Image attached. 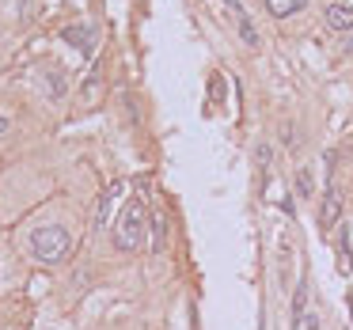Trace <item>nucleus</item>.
<instances>
[{
	"label": "nucleus",
	"mask_w": 353,
	"mask_h": 330,
	"mask_svg": "<svg viewBox=\"0 0 353 330\" xmlns=\"http://www.w3.org/2000/svg\"><path fill=\"white\" fill-rule=\"evenodd\" d=\"M69 247H72V236L61 228V224H39V228L31 231V254L39 262H46V266L65 262Z\"/></svg>",
	"instance_id": "1"
},
{
	"label": "nucleus",
	"mask_w": 353,
	"mask_h": 330,
	"mask_svg": "<svg viewBox=\"0 0 353 330\" xmlns=\"http://www.w3.org/2000/svg\"><path fill=\"white\" fill-rule=\"evenodd\" d=\"M145 231H148V213H145V201L133 198L130 205L122 209L118 216V228H114V247L118 251H137L145 243Z\"/></svg>",
	"instance_id": "2"
},
{
	"label": "nucleus",
	"mask_w": 353,
	"mask_h": 330,
	"mask_svg": "<svg viewBox=\"0 0 353 330\" xmlns=\"http://www.w3.org/2000/svg\"><path fill=\"white\" fill-rule=\"evenodd\" d=\"M342 205H345L342 190H338V186H330V190L323 194V205H319V228L323 231H330L338 220H342Z\"/></svg>",
	"instance_id": "3"
},
{
	"label": "nucleus",
	"mask_w": 353,
	"mask_h": 330,
	"mask_svg": "<svg viewBox=\"0 0 353 330\" xmlns=\"http://www.w3.org/2000/svg\"><path fill=\"white\" fill-rule=\"evenodd\" d=\"M323 19H327V27H330V31L345 34V31L353 27V8H350V4H338V0H334V4H327Z\"/></svg>",
	"instance_id": "4"
},
{
	"label": "nucleus",
	"mask_w": 353,
	"mask_h": 330,
	"mask_svg": "<svg viewBox=\"0 0 353 330\" xmlns=\"http://www.w3.org/2000/svg\"><path fill=\"white\" fill-rule=\"evenodd\" d=\"M304 8H307V0H266V12L277 16V19H289V16H296V12H304Z\"/></svg>",
	"instance_id": "5"
},
{
	"label": "nucleus",
	"mask_w": 353,
	"mask_h": 330,
	"mask_svg": "<svg viewBox=\"0 0 353 330\" xmlns=\"http://www.w3.org/2000/svg\"><path fill=\"white\" fill-rule=\"evenodd\" d=\"M65 42H72L77 50L92 54V46H95V31H92V27H65Z\"/></svg>",
	"instance_id": "6"
},
{
	"label": "nucleus",
	"mask_w": 353,
	"mask_h": 330,
	"mask_svg": "<svg viewBox=\"0 0 353 330\" xmlns=\"http://www.w3.org/2000/svg\"><path fill=\"white\" fill-rule=\"evenodd\" d=\"M338 254H342V266H353V220L338 228Z\"/></svg>",
	"instance_id": "7"
},
{
	"label": "nucleus",
	"mask_w": 353,
	"mask_h": 330,
	"mask_svg": "<svg viewBox=\"0 0 353 330\" xmlns=\"http://www.w3.org/2000/svg\"><path fill=\"white\" fill-rule=\"evenodd\" d=\"M122 194V183H110V190L99 198V213H95V228H103L107 224V216H110V205H114V198Z\"/></svg>",
	"instance_id": "8"
},
{
	"label": "nucleus",
	"mask_w": 353,
	"mask_h": 330,
	"mask_svg": "<svg viewBox=\"0 0 353 330\" xmlns=\"http://www.w3.org/2000/svg\"><path fill=\"white\" fill-rule=\"evenodd\" d=\"M312 194H315L312 167H300V171H296V198H312Z\"/></svg>",
	"instance_id": "9"
},
{
	"label": "nucleus",
	"mask_w": 353,
	"mask_h": 330,
	"mask_svg": "<svg viewBox=\"0 0 353 330\" xmlns=\"http://www.w3.org/2000/svg\"><path fill=\"white\" fill-rule=\"evenodd\" d=\"M304 304H307V285L300 281L296 285V300H292V330L300 327V319H304Z\"/></svg>",
	"instance_id": "10"
},
{
	"label": "nucleus",
	"mask_w": 353,
	"mask_h": 330,
	"mask_svg": "<svg viewBox=\"0 0 353 330\" xmlns=\"http://www.w3.org/2000/svg\"><path fill=\"white\" fill-rule=\"evenodd\" d=\"M163 243H168V220L152 216V251H163Z\"/></svg>",
	"instance_id": "11"
},
{
	"label": "nucleus",
	"mask_w": 353,
	"mask_h": 330,
	"mask_svg": "<svg viewBox=\"0 0 353 330\" xmlns=\"http://www.w3.org/2000/svg\"><path fill=\"white\" fill-rule=\"evenodd\" d=\"M46 92L54 95V99H61V95H65V76H61L57 69H50V72H46Z\"/></svg>",
	"instance_id": "12"
},
{
	"label": "nucleus",
	"mask_w": 353,
	"mask_h": 330,
	"mask_svg": "<svg viewBox=\"0 0 353 330\" xmlns=\"http://www.w3.org/2000/svg\"><path fill=\"white\" fill-rule=\"evenodd\" d=\"M236 27H239V34H243V42H247V46H259V31H254V23H251V16H243V19H236Z\"/></svg>",
	"instance_id": "13"
},
{
	"label": "nucleus",
	"mask_w": 353,
	"mask_h": 330,
	"mask_svg": "<svg viewBox=\"0 0 353 330\" xmlns=\"http://www.w3.org/2000/svg\"><path fill=\"white\" fill-rule=\"evenodd\" d=\"M254 160H259V167H270V160H274V148H270V145H259V148H254Z\"/></svg>",
	"instance_id": "14"
},
{
	"label": "nucleus",
	"mask_w": 353,
	"mask_h": 330,
	"mask_svg": "<svg viewBox=\"0 0 353 330\" xmlns=\"http://www.w3.org/2000/svg\"><path fill=\"white\" fill-rule=\"evenodd\" d=\"M285 145H289V148L300 145V137H296V130H292V125H285Z\"/></svg>",
	"instance_id": "15"
},
{
	"label": "nucleus",
	"mask_w": 353,
	"mask_h": 330,
	"mask_svg": "<svg viewBox=\"0 0 353 330\" xmlns=\"http://www.w3.org/2000/svg\"><path fill=\"white\" fill-rule=\"evenodd\" d=\"M342 46H345V54H353V27L345 31V39H342Z\"/></svg>",
	"instance_id": "16"
},
{
	"label": "nucleus",
	"mask_w": 353,
	"mask_h": 330,
	"mask_svg": "<svg viewBox=\"0 0 353 330\" xmlns=\"http://www.w3.org/2000/svg\"><path fill=\"white\" fill-rule=\"evenodd\" d=\"M12 130V122H8V118H4V114H0V137H4V133H8Z\"/></svg>",
	"instance_id": "17"
}]
</instances>
